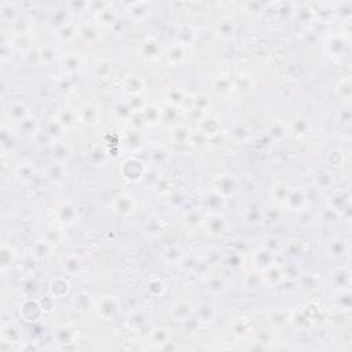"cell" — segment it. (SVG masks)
<instances>
[{
    "label": "cell",
    "mask_w": 352,
    "mask_h": 352,
    "mask_svg": "<svg viewBox=\"0 0 352 352\" xmlns=\"http://www.w3.org/2000/svg\"><path fill=\"white\" fill-rule=\"evenodd\" d=\"M197 316H198V319L201 320V322L208 324V322H212V320L215 319V316H216V310H215V307H213L212 304H209V303H202V304H199L198 306Z\"/></svg>",
    "instance_id": "34"
},
{
    "label": "cell",
    "mask_w": 352,
    "mask_h": 352,
    "mask_svg": "<svg viewBox=\"0 0 352 352\" xmlns=\"http://www.w3.org/2000/svg\"><path fill=\"white\" fill-rule=\"evenodd\" d=\"M194 314V307L190 301L176 300L171 307V316L176 322H186Z\"/></svg>",
    "instance_id": "6"
},
{
    "label": "cell",
    "mask_w": 352,
    "mask_h": 352,
    "mask_svg": "<svg viewBox=\"0 0 352 352\" xmlns=\"http://www.w3.org/2000/svg\"><path fill=\"white\" fill-rule=\"evenodd\" d=\"M31 44H32V39L26 32H18L10 42V46L15 48L17 51H28Z\"/></svg>",
    "instance_id": "26"
},
{
    "label": "cell",
    "mask_w": 352,
    "mask_h": 352,
    "mask_svg": "<svg viewBox=\"0 0 352 352\" xmlns=\"http://www.w3.org/2000/svg\"><path fill=\"white\" fill-rule=\"evenodd\" d=\"M283 275H285V274H283V271L281 270V267L273 264V266H270L269 269H266L263 271L261 282L266 283L267 286L273 287L275 286V285H278V283L282 281Z\"/></svg>",
    "instance_id": "17"
},
{
    "label": "cell",
    "mask_w": 352,
    "mask_h": 352,
    "mask_svg": "<svg viewBox=\"0 0 352 352\" xmlns=\"http://www.w3.org/2000/svg\"><path fill=\"white\" fill-rule=\"evenodd\" d=\"M171 338L172 334L169 332V329L160 326V328H156V329L152 330L149 340H150V343L153 344L156 348H162L165 344L171 343Z\"/></svg>",
    "instance_id": "19"
},
{
    "label": "cell",
    "mask_w": 352,
    "mask_h": 352,
    "mask_svg": "<svg viewBox=\"0 0 352 352\" xmlns=\"http://www.w3.org/2000/svg\"><path fill=\"white\" fill-rule=\"evenodd\" d=\"M142 110H143L144 114V121H146L148 124L157 123L158 119L161 117V111H160V109H158L157 106H154V105H148V106H144Z\"/></svg>",
    "instance_id": "44"
},
{
    "label": "cell",
    "mask_w": 352,
    "mask_h": 352,
    "mask_svg": "<svg viewBox=\"0 0 352 352\" xmlns=\"http://www.w3.org/2000/svg\"><path fill=\"white\" fill-rule=\"evenodd\" d=\"M128 13H130L131 18H134L135 21H144L150 15V7H149V3H134L130 6Z\"/></svg>",
    "instance_id": "28"
},
{
    "label": "cell",
    "mask_w": 352,
    "mask_h": 352,
    "mask_svg": "<svg viewBox=\"0 0 352 352\" xmlns=\"http://www.w3.org/2000/svg\"><path fill=\"white\" fill-rule=\"evenodd\" d=\"M62 270L70 277H77L81 273V263L77 257H65L62 260Z\"/></svg>",
    "instance_id": "29"
},
{
    "label": "cell",
    "mask_w": 352,
    "mask_h": 352,
    "mask_svg": "<svg viewBox=\"0 0 352 352\" xmlns=\"http://www.w3.org/2000/svg\"><path fill=\"white\" fill-rule=\"evenodd\" d=\"M73 156V149L66 142H54L51 146V158L54 162L66 164Z\"/></svg>",
    "instance_id": "9"
},
{
    "label": "cell",
    "mask_w": 352,
    "mask_h": 352,
    "mask_svg": "<svg viewBox=\"0 0 352 352\" xmlns=\"http://www.w3.org/2000/svg\"><path fill=\"white\" fill-rule=\"evenodd\" d=\"M290 190H292V189H290L289 185H286L285 182H277V183L271 187L270 195H271V198L274 199V202L277 205H285L286 204V199L287 197H289Z\"/></svg>",
    "instance_id": "16"
},
{
    "label": "cell",
    "mask_w": 352,
    "mask_h": 352,
    "mask_svg": "<svg viewBox=\"0 0 352 352\" xmlns=\"http://www.w3.org/2000/svg\"><path fill=\"white\" fill-rule=\"evenodd\" d=\"M42 314V307L35 300H26L21 306V315H23L25 320L28 322H35L39 320Z\"/></svg>",
    "instance_id": "18"
},
{
    "label": "cell",
    "mask_w": 352,
    "mask_h": 352,
    "mask_svg": "<svg viewBox=\"0 0 352 352\" xmlns=\"http://www.w3.org/2000/svg\"><path fill=\"white\" fill-rule=\"evenodd\" d=\"M149 320H150V316L148 315V312H144V311H135L134 314H131L128 324L134 329H142V328H144L149 324Z\"/></svg>",
    "instance_id": "36"
},
{
    "label": "cell",
    "mask_w": 352,
    "mask_h": 352,
    "mask_svg": "<svg viewBox=\"0 0 352 352\" xmlns=\"http://www.w3.org/2000/svg\"><path fill=\"white\" fill-rule=\"evenodd\" d=\"M101 119H102V111L93 103H87L77 110V121L80 124L93 127L101 123Z\"/></svg>",
    "instance_id": "3"
},
{
    "label": "cell",
    "mask_w": 352,
    "mask_h": 352,
    "mask_svg": "<svg viewBox=\"0 0 352 352\" xmlns=\"http://www.w3.org/2000/svg\"><path fill=\"white\" fill-rule=\"evenodd\" d=\"M330 176L332 175L326 173V172H320V173H318V175L315 176L314 182H315V185L318 186V187H320V189H328V187L332 185V178H330Z\"/></svg>",
    "instance_id": "50"
},
{
    "label": "cell",
    "mask_w": 352,
    "mask_h": 352,
    "mask_svg": "<svg viewBox=\"0 0 352 352\" xmlns=\"http://www.w3.org/2000/svg\"><path fill=\"white\" fill-rule=\"evenodd\" d=\"M207 228H208V231L212 236H220L227 228L226 218L222 216V215H219V213H213L212 216L207 220Z\"/></svg>",
    "instance_id": "20"
},
{
    "label": "cell",
    "mask_w": 352,
    "mask_h": 352,
    "mask_svg": "<svg viewBox=\"0 0 352 352\" xmlns=\"http://www.w3.org/2000/svg\"><path fill=\"white\" fill-rule=\"evenodd\" d=\"M46 178L52 183H62L68 178V169L65 164L52 161L48 167L46 168Z\"/></svg>",
    "instance_id": "12"
},
{
    "label": "cell",
    "mask_w": 352,
    "mask_h": 352,
    "mask_svg": "<svg viewBox=\"0 0 352 352\" xmlns=\"http://www.w3.org/2000/svg\"><path fill=\"white\" fill-rule=\"evenodd\" d=\"M308 204V199H307V195L301 189H295V190H290L289 193V197L286 199V207L292 211H304Z\"/></svg>",
    "instance_id": "11"
},
{
    "label": "cell",
    "mask_w": 352,
    "mask_h": 352,
    "mask_svg": "<svg viewBox=\"0 0 352 352\" xmlns=\"http://www.w3.org/2000/svg\"><path fill=\"white\" fill-rule=\"evenodd\" d=\"M98 66H101V70H95L94 73L97 77H101V79H106L107 76L111 73V65L106 61H101V62H97Z\"/></svg>",
    "instance_id": "51"
},
{
    "label": "cell",
    "mask_w": 352,
    "mask_h": 352,
    "mask_svg": "<svg viewBox=\"0 0 352 352\" xmlns=\"http://www.w3.org/2000/svg\"><path fill=\"white\" fill-rule=\"evenodd\" d=\"M325 250L328 256L338 259L348 252V242L341 237H330L325 244Z\"/></svg>",
    "instance_id": "8"
},
{
    "label": "cell",
    "mask_w": 352,
    "mask_h": 352,
    "mask_svg": "<svg viewBox=\"0 0 352 352\" xmlns=\"http://www.w3.org/2000/svg\"><path fill=\"white\" fill-rule=\"evenodd\" d=\"M77 36H80V28L76 26L73 22H65L56 31V37L62 42H70Z\"/></svg>",
    "instance_id": "22"
},
{
    "label": "cell",
    "mask_w": 352,
    "mask_h": 352,
    "mask_svg": "<svg viewBox=\"0 0 352 352\" xmlns=\"http://www.w3.org/2000/svg\"><path fill=\"white\" fill-rule=\"evenodd\" d=\"M56 120L60 121L64 128H66V127H72V125H74L76 123H79V121H77V110L64 109V110L60 113V116L56 117Z\"/></svg>",
    "instance_id": "38"
},
{
    "label": "cell",
    "mask_w": 352,
    "mask_h": 352,
    "mask_svg": "<svg viewBox=\"0 0 352 352\" xmlns=\"http://www.w3.org/2000/svg\"><path fill=\"white\" fill-rule=\"evenodd\" d=\"M207 290H208L211 295H223V293L227 290V282L226 279L220 277V275H213V277H209L207 279Z\"/></svg>",
    "instance_id": "23"
},
{
    "label": "cell",
    "mask_w": 352,
    "mask_h": 352,
    "mask_svg": "<svg viewBox=\"0 0 352 352\" xmlns=\"http://www.w3.org/2000/svg\"><path fill=\"white\" fill-rule=\"evenodd\" d=\"M248 326L245 324H242V320H236L234 322V326H232V334L236 337H245L246 333H248Z\"/></svg>",
    "instance_id": "52"
},
{
    "label": "cell",
    "mask_w": 352,
    "mask_h": 352,
    "mask_svg": "<svg viewBox=\"0 0 352 352\" xmlns=\"http://www.w3.org/2000/svg\"><path fill=\"white\" fill-rule=\"evenodd\" d=\"M72 304L76 310L79 311H87L93 307V299L91 296L85 292H79L76 293L72 300Z\"/></svg>",
    "instance_id": "31"
},
{
    "label": "cell",
    "mask_w": 352,
    "mask_h": 352,
    "mask_svg": "<svg viewBox=\"0 0 352 352\" xmlns=\"http://www.w3.org/2000/svg\"><path fill=\"white\" fill-rule=\"evenodd\" d=\"M10 120H13L14 123H23L31 117L29 113V107L23 102H13L10 105L9 110H7Z\"/></svg>",
    "instance_id": "15"
},
{
    "label": "cell",
    "mask_w": 352,
    "mask_h": 352,
    "mask_svg": "<svg viewBox=\"0 0 352 352\" xmlns=\"http://www.w3.org/2000/svg\"><path fill=\"white\" fill-rule=\"evenodd\" d=\"M343 42V39L341 37H333L332 40L329 42V50L332 54H334V55H340V54H343L344 52V48L347 47V44H344V46H338V44H341Z\"/></svg>",
    "instance_id": "49"
},
{
    "label": "cell",
    "mask_w": 352,
    "mask_h": 352,
    "mask_svg": "<svg viewBox=\"0 0 352 352\" xmlns=\"http://www.w3.org/2000/svg\"><path fill=\"white\" fill-rule=\"evenodd\" d=\"M131 165H132V169L131 167L125 162L124 164V178H127L128 181H136V179H140L142 175H143V168H142V164L135 160H131Z\"/></svg>",
    "instance_id": "33"
},
{
    "label": "cell",
    "mask_w": 352,
    "mask_h": 352,
    "mask_svg": "<svg viewBox=\"0 0 352 352\" xmlns=\"http://www.w3.org/2000/svg\"><path fill=\"white\" fill-rule=\"evenodd\" d=\"M219 127H220L219 121L216 119H213V117L208 116L199 120V131H201V134L208 135V136L216 134L219 131Z\"/></svg>",
    "instance_id": "32"
},
{
    "label": "cell",
    "mask_w": 352,
    "mask_h": 352,
    "mask_svg": "<svg viewBox=\"0 0 352 352\" xmlns=\"http://www.w3.org/2000/svg\"><path fill=\"white\" fill-rule=\"evenodd\" d=\"M55 218L56 222L61 223V224L70 226V224L77 222V219H79V209L70 201L61 202L55 208Z\"/></svg>",
    "instance_id": "1"
},
{
    "label": "cell",
    "mask_w": 352,
    "mask_h": 352,
    "mask_svg": "<svg viewBox=\"0 0 352 352\" xmlns=\"http://www.w3.org/2000/svg\"><path fill=\"white\" fill-rule=\"evenodd\" d=\"M238 181L234 175H230V173H226V175H222L216 182V185L213 187V190L216 191L218 194H220L223 198H227L230 195H234L238 191Z\"/></svg>",
    "instance_id": "4"
},
{
    "label": "cell",
    "mask_w": 352,
    "mask_h": 352,
    "mask_svg": "<svg viewBox=\"0 0 352 352\" xmlns=\"http://www.w3.org/2000/svg\"><path fill=\"white\" fill-rule=\"evenodd\" d=\"M50 292L55 299H62L69 293V283L65 278H54L50 283Z\"/></svg>",
    "instance_id": "27"
},
{
    "label": "cell",
    "mask_w": 352,
    "mask_h": 352,
    "mask_svg": "<svg viewBox=\"0 0 352 352\" xmlns=\"http://www.w3.org/2000/svg\"><path fill=\"white\" fill-rule=\"evenodd\" d=\"M232 138L236 140H245V138L249 135V130L245 124H237L231 131Z\"/></svg>",
    "instance_id": "47"
},
{
    "label": "cell",
    "mask_w": 352,
    "mask_h": 352,
    "mask_svg": "<svg viewBox=\"0 0 352 352\" xmlns=\"http://www.w3.org/2000/svg\"><path fill=\"white\" fill-rule=\"evenodd\" d=\"M113 211L120 215V216H130L135 212L136 209V202H135L134 197H131L128 194H121L114 198L113 201Z\"/></svg>",
    "instance_id": "7"
},
{
    "label": "cell",
    "mask_w": 352,
    "mask_h": 352,
    "mask_svg": "<svg viewBox=\"0 0 352 352\" xmlns=\"http://www.w3.org/2000/svg\"><path fill=\"white\" fill-rule=\"evenodd\" d=\"M337 94H340L338 95L340 98H343L345 101H349V98H351V81H349V79H344L338 81Z\"/></svg>",
    "instance_id": "46"
},
{
    "label": "cell",
    "mask_w": 352,
    "mask_h": 352,
    "mask_svg": "<svg viewBox=\"0 0 352 352\" xmlns=\"http://www.w3.org/2000/svg\"><path fill=\"white\" fill-rule=\"evenodd\" d=\"M61 61L64 64V68L66 70H69V72H76V70H79L81 68V65H83V58H81L79 52L76 51H70L68 54H65V55H62L61 56Z\"/></svg>",
    "instance_id": "25"
},
{
    "label": "cell",
    "mask_w": 352,
    "mask_h": 352,
    "mask_svg": "<svg viewBox=\"0 0 352 352\" xmlns=\"http://www.w3.org/2000/svg\"><path fill=\"white\" fill-rule=\"evenodd\" d=\"M117 312H119V301L116 297L106 295L99 299L97 307L98 316H101L103 320H113Z\"/></svg>",
    "instance_id": "2"
},
{
    "label": "cell",
    "mask_w": 352,
    "mask_h": 352,
    "mask_svg": "<svg viewBox=\"0 0 352 352\" xmlns=\"http://www.w3.org/2000/svg\"><path fill=\"white\" fill-rule=\"evenodd\" d=\"M150 160L153 161V164L161 167L164 164H167L168 160H169V152L167 149L162 148V146H156V148L150 149Z\"/></svg>",
    "instance_id": "30"
},
{
    "label": "cell",
    "mask_w": 352,
    "mask_h": 352,
    "mask_svg": "<svg viewBox=\"0 0 352 352\" xmlns=\"http://www.w3.org/2000/svg\"><path fill=\"white\" fill-rule=\"evenodd\" d=\"M39 61L42 62L43 65H52L55 61H58L61 58L60 51L55 46L52 44H46L43 46L40 50H39Z\"/></svg>",
    "instance_id": "21"
},
{
    "label": "cell",
    "mask_w": 352,
    "mask_h": 352,
    "mask_svg": "<svg viewBox=\"0 0 352 352\" xmlns=\"http://www.w3.org/2000/svg\"><path fill=\"white\" fill-rule=\"evenodd\" d=\"M14 250L11 249V246H7L6 244H3L2 246V253H0V259H2V270L6 271V270L11 267V264L14 261Z\"/></svg>",
    "instance_id": "40"
},
{
    "label": "cell",
    "mask_w": 352,
    "mask_h": 352,
    "mask_svg": "<svg viewBox=\"0 0 352 352\" xmlns=\"http://www.w3.org/2000/svg\"><path fill=\"white\" fill-rule=\"evenodd\" d=\"M215 33L222 40H230L236 35V22L228 17H222L216 21Z\"/></svg>",
    "instance_id": "10"
},
{
    "label": "cell",
    "mask_w": 352,
    "mask_h": 352,
    "mask_svg": "<svg viewBox=\"0 0 352 352\" xmlns=\"http://www.w3.org/2000/svg\"><path fill=\"white\" fill-rule=\"evenodd\" d=\"M274 260H275V255L273 252H270L267 248H260L255 252L253 255V261H255V266L259 270L264 271L266 269H269L270 266H273Z\"/></svg>",
    "instance_id": "14"
},
{
    "label": "cell",
    "mask_w": 352,
    "mask_h": 352,
    "mask_svg": "<svg viewBox=\"0 0 352 352\" xmlns=\"http://www.w3.org/2000/svg\"><path fill=\"white\" fill-rule=\"evenodd\" d=\"M7 146H10V148H11V152H13L15 148V139L14 136L11 135V132L9 134V131L6 130V128H3V134H2V149H3V153H6Z\"/></svg>",
    "instance_id": "48"
},
{
    "label": "cell",
    "mask_w": 352,
    "mask_h": 352,
    "mask_svg": "<svg viewBox=\"0 0 352 352\" xmlns=\"http://www.w3.org/2000/svg\"><path fill=\"white\" fill-rule=\"evenodd\" d=\"M187 36V40H189V44H190L193 40H194V31L191 26H183V28L178 32V42L181 43L183 40V37Z\"/></svg>",
    "instance_id": "53"
},
{
    "label": "cell",
    "mask_w": 352,
    "mask_h": 352,
    "mask_svg": "<svg viewBox=\"0 0 352 352\" xmlns=\"http://www.w3.org/2000/svg\"><path fill=\"white\" fill-rule=\"evenodd\" d=\"M224 199L222 195L218 194L216 191L213 190L211 194H208L207 197H205V205L208 207L209 209H212V211H216V209H219L220 207L223 205V202H224Z\"/></svg>",
    "instance_id": "45"
},
{
    "label": "cell",
    "mask_w": 352,
    "mask_h": 352,
    "mask_svg": "<svg viewBox=\"0 0 352 352\" xmlns=\"http://www.w3.org/2000/svg\"><path fill=\"white\" fill-rule=\"evenodd\" d=\"M213 91L219 95H226L231 91V83L226 77H216L213 80Z\"/></svg>",
    "instance_id": "41"
},
{
    "label": "cell",
    "mask_w": 352,
    "mask_h": 352,
    "mask_svg": "<svg viewBox=\"0 0 352 352\" xmlns=\"http://www.w3.org/2000/svg\"><path fill=\"white\" fill-rule=\"evenodd\" d=\"M97 19L98 23H99L101 26L107 28V26L113 25L114 21H116V13H114V10L110 9V6H107V7H105V9L101 10V11L98 13Z\"/></svg>",
    "instance_id": "35"
},
{
    "label": "cell",
    "mask_w": 352,
    "mask_h": 352,
    "mask_svg": "<svg viewBox=\"0 0 352 352\" xmlns=\"http://www.w3.org/2000/svg\"><path fill=\"white\" fill-rule=\"evenodd\" d=\"M35 175H36V169L32 162H19L15 168V179L23 185L31 183L35 179Z\"/></svg>",
    "instance_id": "13"
},
{
    "label": "cell",
    "mask_w": 352,
    "mask_h": 352,
    "mask_svg": "<svg viewBox=\"0 0 352 352\" xmlns=\"http://www.w3.org/2000/svg\"><path fill=\"white\" fill-rule=\"evenodd\" d=\"M183 259V253L179 248L176 246H169L165 252H164V260L167 261L168 266H176L178 263H181V260Z\"/></svg>",
    "instance_id": "39"
},
{
    "label": "cell",
    "mask_w": 352,
    "mask_h": 352,
    "mask_svg": "<svg viewBox=\"0 0 352 352\" xmlns=\"http://www.w3.org/2000/svg\"><path fill=\"white\" fill-rule=\"evenodd\" d=\"M80 37L84 39L87 43H94L97 42L99 35H98L97 28L94 25H83V26H80Z\"/></svg>",
    "instance_id": "43"
},
{
    "label": "cell",
    "mask_w": 352,
    "mask_h": 352,
    "mask_svg": "<svg viewBox=\"0 0 352 352\" xmlns=\"http://www.w3.org/2000/svg\"><path fill=\"white\" fill-rule=\"evenodd\" d=\"M349 281H351V273H349V270L347 267H338V269L333 270L329 274V278H328L329 285H332V287L338 290V292L348 290Z\"/></svg>",
    "instance_id": "5"
},
{
    "label": "cell",
    "mask_w": 352,
    "mask_h": 352,
    "mask_svg": "<svg viewBox=\"0 0 352 352\" xmlns=\"http://www.w3.org/2000/svg\"><path fill=\"white\" fill-rule=\"evenodd\" d=\"M144 87V81L140 79V76H128L124 80V91L127 94H130L132 97H136L142 93V90Z\"/></svg>",
    "instance_id": "24"
},
{
    "label": "cell",
    "mask_w": 352,
    "mask_h": 352,
    "mask_svg": "<svg viewBox=\"0 0 352 352\" xmlns=\"http://www.w3.org/2000/svg\"><path fill=\"white\" fill-rule=\"evenodd\" d=\"M33 256L36 257L37 260H44L50 256V252H51V244L44 241H37L35 245H33Z\"/></svg>",
    "instance_id": "37"
},
{
    "label": "cell",
    "mask_w": 352,
    "mask_h": 352,
    "mask_svg": "<svg viewBox=\"0 0 352 352\" xmlns=\"http://www.w3.org/2000/svg\"><path fill=\"white\" fill-rule=\"evenodd\" d=\"M189 128L185 125H175L171 132L172 139L178 143H186L189 140Z\"/></svg>",
    "instance_id": "42"
}]
</instances>
